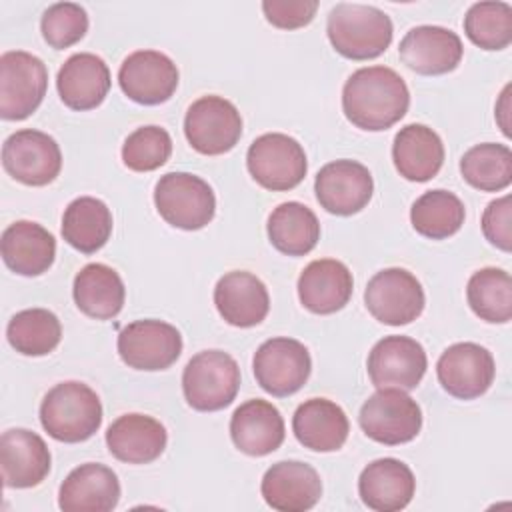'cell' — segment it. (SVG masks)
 I'll use <instances>...</instances> for the list:
<instances>
[{"mask_svg":"<svg viewBox=\"0 0 512 512\" xmlns=\"http://www.w3.org/2000/svg\"><path fill=\"white\" fill-rule=\"evenodd\" d=\"M410 106L404 78L388 66H366L352 72L342 88V110L362 130L378 132L394 126Z\"/></svg>","mask_w":512,"mask_h":512,"instance_id":"cell-1","label":"cell"},{"mask_svg":"<svg viewBox=\"0 0 512 512\" xmlns=\"http://www.w3.org/2000/svg\"><path fill=\"white\" fill-rule=\"evenodd\" d=\"M40 422L58 442H84L92 438L102 424L100 398L84 382H60L46 392L40 404Z\"/></svg>","mask_w":512,"mask_h":512,"instance_id":"cell-2","label":"cell"},{"mask_svg":"<svg viewBox=\"0 0 512 512\" xmlns=\"http://www.w3.org/2000/svg\"><path fill=\"white\" fill-rule=\"evenodd\" d=\"M326 32L338 54L350 60H368L390 46L394 28L390 16L376 6L340 2L328 14Z\"/></svg>","mask_w":512,"mask_h":512,"instance_id":"cell-3","label":"cell"},{"mask_svg":"<svg viewBox=\"0 0 512 512\" xmlns=\"http://www.w3.org/2000/svg\"><path fill=\"white\" fill-rule=\"evenodd\" d=\"M240 388V368L222 350H202L182 372L186 402L200 412H216L232 404Z\"/></svg>","mask_w":512,"mask_h":512,"instance_id":"cell-4","label":"cell"},{"mask_svg":"<svg viewBox=\"0 0 512 512\" xmlns=\"http://www.w3.org/2000/svg\"><path fill=\"white\" fill-rule=\"evenodd\" d=\"M158 214L174 228L200 230L216 212V198L206 180L190 172H168L154 188Z\"/></svg>","mask_w":512,"mask_h":512,"instance_id":"cell-5","label":"cell"},{"mask_svg":"<svg viewBox=\"0 0 512 512\" xmlns=\"http://www.w3.org/2000/svg\"><path fill=\"white\" fill-rule=\"evenodd\" d=\"M360 428L368 438L386 446H398L418 436L422 410L400 388H378L360 408Z\"/></svg>","mask_w":512,"mask_h":512,"instance_id":"cell-6","label":"cell"},{"mask_svg":"<svg viewBox=\"0 0 512 512\" xmlns=\"http://www.w3.org/2000/svg\"><path fill=\"white\" fill-rule=\"evenodd\" d=\"M246 166L262 188L284 192L304 180L308 160L298 140L282 132H268L250 144Z\"/></svg>","mask_w":512,"mask_h":512,"instance_id":"cell-7","label":"cell"},{"mask_svg":"<svg viewBox=\"0 0 512 512\" xmlns=\"http://www.w3.org/2000/svg\"><path fill=\"white\" fill-rule=\"evenodd\" d=\"M48 88L46 64L24 50L0 56V116L4 120L28 118L44 100Z\"/></svg>","mask_w":512,"mask_h":512,"instance_id":"cell-8","label":"cell"},{"mask_svg":"<svg viewBox=\"0 0 512 512\" xmlns=\"http://www.w3.org/2000/svg\"><path fill=\"white\" fill-rule=\"evenodd\" d=\"M184 134L196 152L218 156L238 144L242 136V116L230 100L222 96H202L186 110Z\"/></svg>","mask_w":512,"mask_h":512,"instance_id":"cell-9","label":"cell"},{"mask_svg":"<svg viewBox=\"0 0 512 512\" xmlns=\"http://www.w3.org/2000/svg\"><path fill=\"white\" fill-rule=\"evenodd\" d=\"M368 312L382 324L402 326L416 320L426 304L422 284L404 268L376 272L364 290Z\"/></svg>","mask_w":512,"mask_h":512,"instance_id":"cell-10","label":"cell"},{"mask_svg":"<svg viewBox=\"0 0 512 512\" xmlns=\"http://www.w3.org/2000/svg\"><path fill=\"white\" fill-rule=\"evenodd\" d=\"M256 382L272 396L298 392L312 370L308 348L294 338H270L258 346L252 360Z\"/></svg>","mask_w":512,"mask_h":512,"instance_id":"cell-11","label":"cell"},{"mask_svg":"<svg viewBox=\"0 0 512 512\" xmlns=\"http://www.w3.org/2000/svg\"><path fill=\"white\" fill-rule=\"evenodd\" d=\"M182 352V336L164 320H134L118 334V354L134 370H166Z\"/></svg>","mask_w":512,"mask_h":512,"instance_id":"cell-12","label":"cell"},{"mask_svg":"<svg viewBox=\"0 0 512 512\" xmlns=\"http://www.w3.org/2000/svg\"><path fill=\"white\" fill-rule=\"evenodd\" d=\"M2 164L14 180L28 186H44L60 174L62 152L46 132L24 128L4 140Z\"/></svg>","mask_w":512,"mask_h":512,"instance_id":"cell-13","label":"cell"},{"mask_svg":"<svg viewBox=\"0 0 512 512\" xmlns=\"http://www.w3.org/2000/svg\"><path fill=\"white\" fill-rule=\"evenodd\" d=\"M428 366L420 342L410 336H384L368 354V376L376 388L412 390L420 384Z\"/></svg>","mask_w":512,"mask_h":512,"instance_id":"cell-14","label":"cell"},{"mask_svg":"<svg viewBox=\"0 0 512 512\" xmlns=\"http://www.w3.org/2000/svg\"><path fill=\"white\" fill-rule=\"evenodd\" d=\"M436 374L450 396L474 400L492 386L496 366L492 354L484 346L476 342H458L440 354Z\"/></svg>","mask_w":512,"mask_h":512,"instance_id":"cell-15","label":"cell"},{"mask_svg":"<svg viewBox=\"0 0 512 512\" xmlns=\"http://www.w3.org/2000/svg\"><path fill=\"white\" fill-rule=\"evenodd\" d=\"M178 78L172 58L158 50H136L124 58L118 70L122 92L144 106L170 100L178 88Z\"/></svg>","mask_w":512,"mask_h":512,"instance_id":"cell-16","label":"cell"},{"mask_svg":"<svg viewBox=\"0 0 512 512\" xmlns=\"http://www.w3.org/2000/svg\"><path fill=\"white\" fill-rule=\"evenodd\" d=\"M314 192L326 212L350 216L370 202L374 180L364 164L344 158L328 162L318 170Z\"/></svg>","mask_w":512,"mask_h":512,"instance_id":"cell-17","label":"cell"},{"mask_svg":"<svg viewBox=\"0 0 512 512\" xmlns=\"http://www.w3.org/2000/svg\"><path fill=\"white\" fill-rule=\"evenodd\" d=\"M400 60L414 72L436 76L452 72L464 54L462 40L444 26L422 24L410 28L398 46Z\"/></svg>","mask_w":512,"mask_h":512,"instance_id":"cell-18","label":"cell"},{"mask_svg":"<svg viewBox=\"0 0 512 512\" xmlns=\"http://www.w3.org/2000/svg\"><path fill=\"white\" fill-rule=\"evenodd\" d=\"M266 504L280 512H304L316 506L322 496L318 472L300 460H282L272 464L260 484Z\"/></svg>","mask_w":512,"mask_h":512,"instance_id":"cell-19","label":"cell"},{"mask_svg":"<svg viewBox=\"0 0 512 512\" xmlns=\"http://www.w3.org/2000/svg\"><path fill=\"white\" fill-rule=\"evenodd\" d=\"M50 450L42 436L26 428H10L0 438V464L6 488L38 486L50 472Z\"/></svg>","mask_w":512,"mask_h":512,"instance_id":"cell-20","label":"cell"},{"mask_svg":"<svg viewBox=\"0 0 512 512\" xmlns=\"http://www.w3.org/2000/svg\"><path fill=\"white\" fill-rule=\"evenodd\" d=\"M120 500V482L112 468L96 462L74 468L58 492L64 512H110Z\"/></svg>","mask_w":512,"mask_h":512,"instance_id":"cell-21","label":"cell"},{"mask_svg":"<svg viewBox=\"0 0 512 512\" xmlns=\"http://www.w3.org/2000/svg\"><path fill=\"white\" fill-rule=\"evenodd\" d=\"M284 434V418L268 400H246L230 418L232 442L248 456H266L274 452L284 442Z\"/></svg>","mask_w":512,"mask_h":512,"instance_id":"cell-22","label":"cell"},{"mask_svg":"<svg viewBox=\"0 0 512 512\" xmlns=\"http://www.w3.org/2000/svg\"><path fill=\"white\" fill-rule=\"evenodd\" d=\"M214 304L228 324L250 328L266 318L270 296L258 276L246 270H234L216 282Z\"/></svg>","mask_w":512,"mask_h":512,"instance_id":"cell-23","label":"cell"},{"mask_svg":"<svg viewBox=\"0 0 512 512\" xmlns=\"http://www.w3.org/2000/svg\"><path fill=\"white\" fill-rule=\"evenodd\" d=\"M358 492L368 508L376 512H398L410 504L416 492V478L402 460L378 458L362 470Z\"/></svg>","mask_w":512,"mask_h":512,"instance_id":"cell-24","label":"cell"},{"mask_svg":"<svg viewBox=\"0 0 512 512\" xmlns=\"http://www.w3.org/2000/svg\"><path fill=\"white\" fill-rule=\"evenodd\" d=\"M354 280L348 266L334 258L310 262L298 278V298L314 314H334L352 296Z\"/></svg>","mask_w":512,"mask_h":512,"instance_id":"cell-25","label":"cell"},{"mask_svg":"<svg viewBox=\"0 0 512 512\" xmlns=\"http://www.w3.org/2000/svg\"><path fill=\"white\" fill-rule=\"evenodd\" d=\"M166 428L146 414L118 416L106 430V446L114 458L126 464L154 462L166 448Z\"/></svg>","mask_w":512,"mask_h":512,"instance_id":"cell-26","label":"cell"},{"mask_svg":"<svg viewBox=\"0 0 512 512\" xmlns=\"http://www.w3.org/2000/svg\"><path fill=\"white\" fill-rule=\"evenodd\" d=\"M56 88L68 108L92 110L104 102L110 90L108 64L92 52L72 54L58 70Z\"/></svg>","mask_w":512,"mask_h":512,"instance_id":"cell-27","label":"cell"},{"mask_svg":"<svg viewBox=\"0 0 512 512\" xmlns=\"http://www.w3.org/2000/svg\"><path fill=\"white\" fill-rule=\"evenodd\" d=\"M0 252L4 264L20 276L46 272L56 256L54 236L38 222L18 220L2 232Z\"/></svg>","mask_w":512,"mask_h":512,"instance_id":"cell-28","label":"cell"},{"mask_svg":"<svg viewBox=\"0 0 512 512\" xmlns=\"http://www.w3.org/2000/svg\"><path fill=\"white\" fill-rule=\"evenodd\" d=\"M296 440L314 452L340 450L348 438L350 424L346 412L328 398L302 402L292 418Z\"/></svg>","mask_w":512,"mask_h":512,"instance_id":"cell-29","label":"cell"},{"mask_svg":"<svg viewBox=\"0 0 512 512\" xmlns=\"http://www.w3.org/2000/svg\"><path fill=\"white\" fill-rule=\"evenodd\" d=\"M392 160L406 180L426 182L442 168L444 144L426 124H406L394 136Z\"/></svg>","mask_w":512,"mask_h":512,"instance_id":"cell-30","label":"cell"},{"mask_svg":"<svg viewBox=\"0 0 512 512\" xmlns=\"http://www.w3.org/2000/svg\"><path fill=\"white\" fill-rule=\"evenodd\" d=\"M72 294L76 306L86 316L96 320H110L122 310L126 288L114 268L92 262L76 274Z\"/></svg>","mask_w":512,"mask_h":512,"instance_id":"cell-31","label":"cell"},{"mask_svg":"<svg viewBox=\"0 0 512 512\" xmlns=\"http://www.w3.org/2000/svg\"><path fill=\"white\" fill-rule=\"evenodd\" d=\"M112 224V212L102 200L80 196L64 210L62 236L78 252L94 254L108 242Z\"/></svg>","mask_w":512,"mask_h":512,"instance_id":"cell-32","label":"cell"},{"mask_svg":"<svg viewBox=\"0 0 512 512\" xmlns=\"http://www.w3.org/2000/svg\"><path fill=\"white\" fill-rule=\"evenodd\" d=\"M268 238L278 252L304 256L320 240V222L302 202H282L268 216Z\"/></svg>","mask_w":512,"mask_h":512,"instance_id":"cell-33","label":"cell"},{"mask_svg":"<svg viewBox=\"0 0 512 512\" xmlns=\"http://www.w3.org/2000/svg\"><path fill=\"white\" fill-rule=\"evenodd\" d=\"M464 204L448 190H428L416 198L410 208V222L414 230L430 240H444L456 234L464 224Z\"/></svg>","mask_w":512,"mask_h":512,"instance_id":"cell-34","label":"cell"},{"mask_svg":"<svg viewBox=\"0 0 512 512\" xmlns=\"http://www.w3.org/2000/svg\"><path fill=\"white\" fill-rule=\"evenodd\" d=\"M472 312L490 324H506L512 318V278L502 268H480L466 286Z\"/></svg>","mask_w":512,"mask_h":512,"instance_id":"cell-35","label":"cell"},{"mask_svg":"<svg viewBox=\"0 0 512 512\" xmlns=\"http://www.w3.org/2000/svg\"><path fill=\"white\" fill-rule=\"evenodd\" d=\"M10 346L24 356H44L62 338V326L54 312L46 308H26L16 312L6 328Z\"/></svg>","mask_w":512,"mask_h":512,"instance_id":"cell-36","label":"cell"},{"mask_svg":"<svg viewBox=\"0 0 512 512\" xmlns=\"http://www.w3.org/2000/svg\"><path fill=\"white\" fill-rule=\"evenodd\" d=\"M460 172L470 186L482 192L504 190L512 182V152L498 142L476 144L464 152Z\"/></svg>","mask_w":512,"mask_h":512,"instance_id":"cell-37","label":"cell"},{"mask_svg":"<svg viewBox=\"0 0 512 512\" xmlns=\"http://www.w3.org/2000/svg\"><path fill=\"white\" fill-rule=\"evenodd\" d=\"M464 32L484 50H504L512 42V6L506 2H476L464 16Z\"/></svg>","mask_w":512,"mask_h":512,"instance_id":"cell-38","label":"cell"},{"mask_svg":"<svg viewBox=\"0 0 512 512\" xmlns=\"http://www.w3.org/2000/svg\"><path fill=\"white\" fill-rule=\"evenodd\" d=\"M172 154V138L160 126H140L122 144V162L134 172H150L166 164Z\"/></svg>","mask_w":512,"mask_h":512,"instance_id":"cell-39","label":"cell"},{"mask_svg":"<svg viewBox=\"0 0 512 512\" xmlns=\"http://www.w3.org/2000/svg\"><path fill=\"white\" fill-rule=\"evenodd\" d=\"M40 30L52 48L62 50L84 38L88 32V14L76 2H56L44 10Z\"/></svg>","mask_w":512,"mask_h":512,"instance_id":"cell-40","label":"cell"},{"mask_svg":"<svg viewBox=\"0 0 512 512\" xmlns=\"http://www.w3.org/2000/svg\"><path fill=\"white\" fill-rule=\"evenodd\" d=\"M316 0H264L262 12L266 20L282 30L302 28L316 16Z\"/></svg>","mask_w":512,"mask_h":512,"instance_id":"cell-41","label":"cell"},{"mask_svg":"<svg viewBox=\"0 0 512 512\" xmlns=\"http://www.w3.org/2000/svg\"><path fill=\"white\" fill-rule=\"evenodd\" d=\"M482 232L492 246L504 252L512 250V206L508 194L486 206L482 214Z\"/></svg>","mask_w":512,"mask_h":512,"instance_id":"cell-42","label":"cell"},{"mask_svg":"<svg viewBox=\"0 0 512 512\" xmlns=\"http://www.w3.org/2000/svg\"><path fill=\"white\" fill-rule=\"evenodd\" d=\"M508 94H510V84L502 90L500 102L496 104V120H498L502 132H504L506 136H510V128H508V120H506V116H508Z\"/></svg>","mask_w":512,"mask_h":512,"instance_id":"cell-43","label":"cell"}]
</instances>
